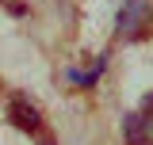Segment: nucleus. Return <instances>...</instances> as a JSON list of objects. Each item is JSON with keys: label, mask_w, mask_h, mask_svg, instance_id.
Here are the masks:
<instances>
[{"label": "nucleus", "mask_w": 153, "mask_h": 145, "mask_svg": "<svg viewBox=\"0 0 153 145\" xmlns=\"http://www.w3.org/2000/svg\"><path fill=\"white\" fill-rule=\"evenodd\" d=\"M153 27V4L149 0H123V12H119V38H146Z\"/></svg>", "instance_id": "1"}, {"label": "nucleus", "mask_w": 153, "mask_h": 145, "mask_svg": "<svg viewBox=\"0 0 153 145\" xmlns=\"http://www.w3.org/2000/svg\"><path fill=\"white\" fill-rule=\"evenodd\" d=\"M123 130H126L130 145H153V99H146L142 115H126Z\"/></svg>", "instance_id": "2"}, {"label": "nucleus", "mask_w": 153, "mask_h": 145, "mask_svg": "<svg viewBox=\"0 0 153 145\" xmlns=\"http://www.w3.org/2000/svg\"><path fill=\"white\" fill-rule=\"evenodd\" d=\"M8 122L16 130H38V122H42V115H38V107L27 99V95H12V103H8Z\"/></svg>", "instance_id": "3"}, {"label": "nucleus", "mask_w": 153, "mask_h": 145, "mask_svg": "<svg viewBox=\"0 0 153 145\" xmlns=\"http://www.w3.org/2000/svg\"><path fill=\"white\" fill-rule=\"evenodd\" d=\"M42 145H54V141H42Z\"/></svg>", "instance_id": "4"}]
</instances>
